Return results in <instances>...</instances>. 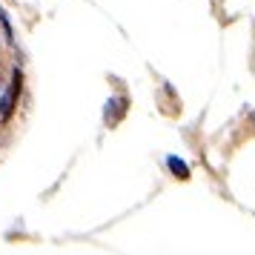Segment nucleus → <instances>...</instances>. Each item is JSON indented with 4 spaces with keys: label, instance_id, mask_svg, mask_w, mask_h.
I'll return each instance as SVG.
<instances>
[{
    "label": "nucleus",
    "instance_id": "1",
    "mask_svg": "<svg viewBox=\"0 0 255 255\" xmlns=\"http://www.w3.org/2000/svg\"><path fill=\"white\" fill-rule=\"evenodd\" d=\"M17 81H20V49H17L12 29L0 12V124H6V118L14 106Z\"/></svg>",
    "mask_w": 255,
    "mask_h": 255
}]
</instances>
